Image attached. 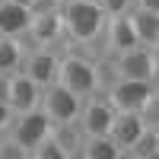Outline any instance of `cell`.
<instances>
[{
  "label": "cell",
  "mask_w": 159,
  "mask_h": 159,
  "mask_svg": "<svg viewBox=\"0 0 159 159\" xmlns=\"http://www.w3.org/2000/svg\"><path fill=\"white\" fill-rule=\"evenodd\" d=\"M57 13H61V25H64L70 42L89 45L102 35L105 13L92 0H57Z\"/></svg>",
  "instance_id": "obj_1"
},
{
  "label": "cell",
  "mask_w": 159,
  "mask_h": 159,
  "mask_svg": "<svg viewBox=\"0 0 159 159\" xmlns=\"http://www.w3.org/2000/svg\"><path fill=\"white\" fill-rule=\"evenodd\" d=\"M57 83L67 86L70 92H76L80 99L99 92V70H96V61H89V57H83V54H61Z\"/></svg>",
  "instance_id": "obj_2"
},
{
  "label": "cell",
  "mask_w": 159,
  "mask_h": 159,
  "mask_svg": "<svg viewBox=\"0 0 159 159\" xmlns=\"http://www.w3.org/2000/svg\"><path fill=\"white\" fill-rule=\"evenodd\" d=\"M105 61H108L111 76H124V80H156V70H159L156 48H143V45L118 51V54L105 57Z\"/></svg>",
  "instance_id": "obj_3"
},
{
  "label": "cell",
  "mask_w": 159,
  "mask_h": 159,
  "mask_svg": "<svg viewBox=\"0 0 159 159\" xmlns=\"http://www.w3.org/2000/svg\"><path fill=\"white\" fill-rule=\"evenodd\" d=\"M153 92H156V80H124V76H115L111 83L102 89V96L111 102L115 111H137Z\"/></svg>",
  "instance_id": "obj_4"
},
{
  "label": "cell",
  "mask_w": 159,
  "mask_h": 159,
  "mask_svg": "<svg viewBox=\"0 0 159 159\" xmlns=\"http://www.w3.org/2000/svg\"><path fill=\"white\" fill-rule=\"evenodd\" d=\"M42 111L51 118V124H73L76 115H80V105H83V99L76 96V92H70L67 86L61 83H51L42 89Z\"/></svg>",
  "instance_id": "obj_5"
},
{
  "label": "cell",
  "mask_w": 159,
  "mask_h": 159,
  "mask_svg": "<svg viewBox=\"0 0 159 159\" xmlns=\"http://www.w3.org/2000/svg\"><path fill=\"white\" fill-rule=\"evenodd\" d=\"M111 118H115L111 102L105 99L102 92H92V96H86L83 105H80L76 127H80V134H83V137H99V134H108Z\"/></svg>",
  "instance_id": "obj_6"
},
{
  "label": "cell",
  "mask_w": 159,
  "mask_h": 159,
  "mask_svg": "<svg viewBox=\"0 0 159 159\" xmlns=\"http://www.w3.org/2000/svg\"><path fill=\"white\" fill-rule=\"evenodd\" d=\"M51 127H54V124H51V118L42 111V105H38V108H29V111L13 115V124H10L7 134L16 140L25 153H29L35 143L42 140V137H48V134H51Z\"/></svg>",
  "instance_id": "obj_7"
},
{
  "label": "cell",
  "mask_w": 159,
  "mask_h": 159,
  "mask_svg": "<svg viewBox=\"0 0 159 159\" xmlns=\"http://www.w3.org/2000/svg\"><path fill=\"white\" fill-rule=\"evenodd\" d=\"M57 64H61L57 51H51V48H29L25 51V61H22V73L45 89L51 83H57Z\"/></svg>",
  "instance_id": "obj_8"
},
{
  "label": "cell",
  "mask_w": 159,
  "mask_h": 159,
  "mask_svg": "<svg viewBox=\"0 0 159 159\" xmlns=\"http://www.w3.org/2000/svg\"><path fill=\"white\" fill-rule=\"evenodd\" d=\"M102 45H105V57L118 54V51H127L137 45V35H134V25H130V16L121 13V16H105L102 25Z\"/></svg>",
  "instance_id": "obj_9"
},
{
  "label": "cell",
  "mask_w": 159,
  "mask_h": 159,
  "mask_svg": "<svg viewBox=\"0 0 159 159\" xmlns=\"http://www.w3.org/2000/svg\"><path fill=\"white\" fill-rule=\"evenodd\" d=\"M38 102H42V86L29 80L22 70L10 73V83H7V105L13 108V115L19 111H29V108H38Z\"/></svg>",
  "instance_id": "obj_10"
},
{
  "label": "cell",
  "mask_w": 159,
  "mask_h": 159,
  "mask_svg": "<svg viewBox=\"0 0 159 159\" xmlns=\"http://www.w3.org/2000/svg\"><path fill=\"white\" fill-rule=\"evenodd\" d=\"M143 127H147V124H143V118H140L137 111H115L111 127H108V137H111V143H115V147L121 150V156H124V150L140 137Z\"/></svg>",
  "instance_id": "obj_11"
},
{
  "label": "cell",
  "mask_w": 159,
  "mask_h": 159,
  "mask_svg": "<svg viewBox=\"0 0 159 159\" xmlns=\"http://www.w3.org/2000/svg\"><path fill=\"white\" fill-rule=\"evenodd\" d=\"M127 16H130V25H134L137 45H143V48H156V45H159V10L130 7Z\"/></svg>",
  "instance_id": "obj_12"
},
{
  "label": "cell",
  "mask_w": 159,
  "mask_h": 159,
  "mask_svg": "<svg viewBox=\"0 0 159 159\" xmlns=\"http://www.w3.org/2000/svg\"><path fill=\"white\" fill-rule=\"evenodd\" d=\"M29 19H32V10H29V7L0 0V35H7V38H22L25 29H29Z\"/></svg>",
  "instance_id": "obj_13"
},
{
  "label": "cell",
  "mask_w": 159,
  "mask_h": 159,
  "mask_svg": "<svg viewBox=\"0 0 159 159\" xmlns=\"http://www.w3.org/2000/svg\"><path fill=\"white\" fill-rule=\"evenodd\" d=\"M25 51H29V45H25L22 38H7V35H0V73L10 76V73L22 70Z\"/></svg>",
  "instance_id": "obj_14"
},
{
  "label": "cell",
  "mask_w": 159,
  "mask_h": 159,
  "mask_svg": "<svg viewBox=\"0 0 159 159\" xmlns=\"http://www.w3.org/2000/svg\"><path fill=\"white\" fill-rule=\"evenodd\" d=\"M76 156H83V159H121V150L111 143L108 134H99V137H83Z\"/></svg>",
  "instance_id": "obj_15"
},
{
  "label": "cell",
  "mask_w": 159,
  "mask_h": 159,
  "mask_svg": "<svg viewBox=\"0 0 159 159\" xmlns=\"http://www.w3.org/2000/svg\"><path fill=\"white\" fill-rule=\"evenodd\" d=\"M156 153H159V127H143L140 137L124 150V156L130 159H153Z\"/></svg>",
  "instance_id": "obj_16"
},
{
  "label": "cell",
  "mask_w": 159,
  "mask_h": 159,
  "mask_svg": "<svg viewBox=\"0 0 159 159\" xmlns=\"http://www.w3.org/2000/svg\"><path fill=\"white\" fill-rule=\"evenodd\" d=\"M29 159H67V153H64V147L57 143L54 134H48L29 150Z\"/></svg>",
  "instance_id": "obj_17"
},
{
  "label": "cell",
  "mask_w": 159,
  "mask_h": 159,
  "mask_svg": "<svg viewBox=\"0 0 159 159\" xmlns=\"http://www.w3.org/2000/svg\"><path fill=\"white\" fill-rule=\"evenodd\" d=\"M130 7H134V0H99V10L105 16H121V13H127Z\"/></svg>",
  "instance_id": "obj_18"
},
{
  "label": "cell",
  "mask_w": 159,
  "mask_h": 159,
  "mask_svg": "<svg viewBox=\"0 0 159 159\" xmlns=\"http://www.w3.org/2000/svg\"><path fill=\"white\" fill-rule=\"evenodd\" d=\"M10 124H13V108H10L7 102H0V137L10 130Z\"/></svg>",
  "instance_id": "obj_19"
},
{
  "label": "cell",
  "mask_w": 159,
  "mask_h": 159,
  "mask_svg": "<svg viewBox=\"0 0 159 159\" xmlns=\"http://www.w3.org/2000/svg\"><path fill=\"white\" fill-rule=\"evenodd\" d=\"M134 7H143V10H159V0H134Z\"/></svg>",
  "instance_id": "obj_20"
},
{
  "label": "cell",
  "mask_w": 159,
  "mask_h": 159,
  "mask_svg": "<svg viewBox=\"0 0 159 159\" xmlns=\"http://www.w3.org/2000/svg\"><path fill=\"white\" fill-rule=\"evenodd\" d=\"M7 83H10V76L0 73V102H7Z\"/></svg>",
  "instance_id": "obj_21"
},
{
  "label": "cell",
  "mask_w": 159,
  "mask_h": 159,
  "mask_svg": "<svg viewBox=\"0 0 159 159\" xmlns=\"http://www.w3.org/2000/svg\"><path fill=\"white\" fill-rule=\"evenodd\" d=\"M10 3H19V7H29V10H32V3H35V0H10Z\"/></svg>",
  "instance_id": "obj_22"
},
{
  "label": "cell",
  "mask_w": 159,
  "mask_h": 159,
  "mask_svg": "<svg viewBox=\"0 0 159 159\" xmlns=\"http://www.w3.org/2000/svg\"><path fill=\"white\" fill-rule=\"evenodd\" d=\"M92 3H99V0H92Z\"/></svg>",
  "instance_id": "obj_23"
}]
</instances>
